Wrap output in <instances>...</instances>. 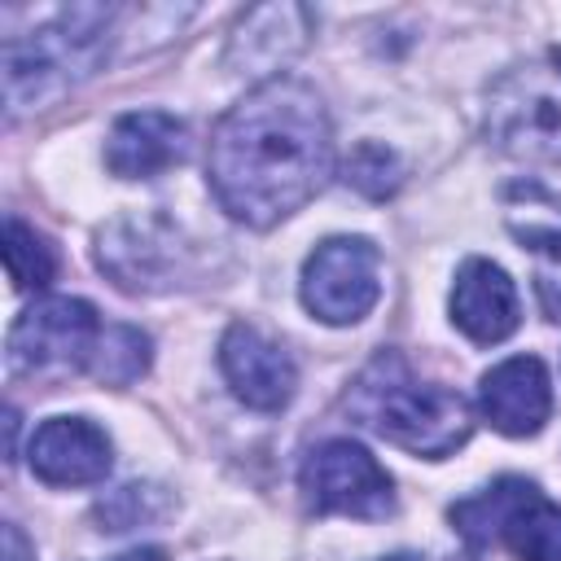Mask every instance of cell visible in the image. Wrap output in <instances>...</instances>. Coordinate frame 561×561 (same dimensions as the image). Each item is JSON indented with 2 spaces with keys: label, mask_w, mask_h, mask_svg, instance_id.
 <instances>
[{
  "label": "cell",
  "mask_w": 561,
  "mask_h": 561,
  "mask_svg": "<svg viewBox=\"0 0 561 561\" xmlns=\"http://www.w3.org/2000/svg\"><path fill=\"white\" fill-rule=\"evenodd\" d=\"M333 175V127L311 83L276 75L254 83L215 127L206 180L245 228H272L302 210Z\"/></svg>",
  "instance_id": "obj_1"
},
{
  "label": "cell",
  "mask_w": 561,
  "mask_h": 561,
  "mask_svg": "<svg viewBox=\"0 0 561 561\" xmlns=\"http://www.w3.org/2000/svg\"><path fill=\"white\" fill-rule=\"evenodd\" d=\"M346 412L377 438H386L412 456H425V460L451 456L473 434V412H469L465 394L416 377L412 364L394 351L377 355L351 381Z\"/></svg>",
  "instance_id": "obj_2"
},
{
  "label": "cell",
  "mask_w": 561,
  "mask_h": 561,
  "mask_svg": "<svg viewBox=\"0 0 561 561\" xmlns=\"http://www.w3.org/2000/svg\"><path fill=\"white\" fill-rule=\"evenodd\" d=\"M114 9L79 4L57 13L48 26L31 35L4 39V101L9 110H39L92 79L110 48Z\"/></svg>",
  "instance_id": "obj_3"
},
{
  "label": "cell",
  "mask_w": 561,
  "mask_h": 561,
  "mask_svg": "<svg viewBox=\"0 0 561 561\" xmlns=\"http://www.w3.org/2000/svg\"><path fill=\"white\" fill-rule=\"evenodd\" d=\"M451 526L469 548H504L517 561H561V504L526 478H495L451 504Z\"/></svg>",
  "instance_id": "obj_4"
},
{
  "label": "cell",
  "mask_w": 561,
  "mask_h": 561,
  "mask_svg": "<svg viewBox=\"0 0 561 561\" xmlns=\"http://www.w3.org/2000/svg\"><path fill=\"white\" fill-rule=\"evenodd\" d=\"M486 136L522 162H561V53L500 75L486 92Z\"/></svg>",
  "instance_id": "obj_5"
},
{
  "label": "cell",
  "mask_w": 561,
  "mask_h": 561,
  "mask_svg": "<svg viewBox=\"0 0 561 561\" xmlns=\"http://www.w3.org/2000/svg\"><path fill=\"white\" fill-rule=\"evenodd\" d=\"M298 491L311 513L320 517H390L394 513V482L377 465V456L351 438H329L307 451L298 469Z\"/></svg>",
  "instance_id": "obj_6"
},
{
  "label": "cell",
  "mask_w": 561,
  "mask_h": 561,
  "mask_svg": "<svg viewBox=\"0 0 561 561\" xmlns=\"http://www.w3.org/2000/svg\"><path fill=\"white\" fill-rule=\"evenodd\" d=\"M101 272L127 294H158L188 276L193 250L167 215H123L96 232Z\"/></svg>",
  "instance_id": "obj_7"
},
{
  "label": "cell",
  "mask_w": 561,
  "mask_h": 561,
  "mask_svg": "<svg viewBox=\"0 0 561 561\" xmlns=\"http://www.w3.org/2000/svg\"><path fill=\"white\" fill-rule=\"evenodd\" d=\"M302 307L324 324H359L381 298V254L368 237H329L302 263Z\"/></svg>",
  "instance_id": "obj_8"
},
{
  "label": "cell",
  "mask_w": 561,
  "mask_h": 561,
  "mask_svg": "<svg viewBox=\"0 0 561 561\" xmlns=\"http://www.w3.org/2000/svg\"><path fill=\"white\" fill-rule=\"evenodd\" d=\"M96 307L83 298H39L9 329V368L13 373H48V368H83L101 337Z\"/></svg>",
  "instance_id": "obj_9"
},
{
  "label": "cell",
  "mask_w": 561,
  "mask_h": 561,
  "mask_svg": "<svg viewBox=\"0 0 561 561\" xmlns=\"http://www.w3.org/2000/svg\"><path fill=\"white\" fill-rule=\"evenodd\" d=\"M219 368L232 394L254 412H280L298 390V364L263 329L237 320L219 342Z\"/></svg>",
  "instance_id": "obj_10"
},
{
  "label": "cell",
  "mask_w": 561,
  "mask_h": 561,
  "mask_svg": "<svg viewBox=\"0 0 561 561\" xmlns=\"http://www.w3.org/2000/svg\"><path fill=\"white\" fill-rule=\"evenodd\" d=\"M26 460L48 486H92L110 473L114 447L110 434L88 416H53L31 434Z\"/></svg>",
  "instance_id": "obj_11"
},
{
  "label": "cell",
  "mask_w": 561,
  "mask_h": 561,
  "mask_svg": "<svg viewBox=\"0 0 561 561\" xmlns=\"http://www.w3.org/2000/svg\"><path fill=\"white\" fill-rule=\"evenodd\" d=\"M478 408L491 421V430H500L508 438L539 434L543 421L552 416V381H548L543 359H535V355L500 359L491 373H482Z\"/></svg>",
  "instance_id": "obj_12"
},
{
  "label": "cell",
  "mask_w": 561,
  "mask_h": 561,
  "mask_svg": "<svg viewBox=\"0 0 561 561\" xmlns=\"http://www.w3.org/2000/svg\"><path fill=\"white\" fill-rule=\"evenodd\" d=\"M188 158V123L167 110H131L105 136V167L123 180H149Z\"/></svg>",
  "instance_id": "obj_13"
},
{
  "label": "cell",
  "mask_w": 561,
  "mask_h": 561,
  "mask_svg": "<svg viewBox=\"0 0 561 561\" xmlns=\"http://www.w3.org/2000/svg\"><path fill=\"white\" fill-rule=\"evenodd\" d=\"M517 320H522V307L508 272L491 259H465L451 285V324L469 342L495 346L517 329Z\"/></svg>",
  "instance_id": "obj_14"
},
{
  "label": "cell",
  "mask_w": 561,
  "mask_h": 561,
  "mask_svg": "<svg viewBox=\"0 0 561 561\" xmlns=\"http://www.w3.org/2000/svg\"><path fill=\"white\" fill-rule=\"evenodd\" d=\"M307 35H311V9H302V4H259L237 22V31L228 39V66L276 79V70L294 53H302Z\"/></svg>",
  "instance_id": "obj_15"
},
{
  "label": "cell",
  "mask_w": 561,
  "mask_h": 561,
  "mask_svg": "<svg viewBox=\"0 0 561 561\" xmlns=\"http://www.w3.org/2000/svg\"><path fill=\"white\" fill-rule=\"evenodd\" d=\"M149 359H153L149 333H140L136 324H105L83 373L101 386H131L136 377L149 373Z\"/></svg>",
  "instance_id": "obj_16"
},
{
  "label": "cell",
  "mask_w": 561,
  "mask_h": 561,
  "mask_svg": "<svg viewBox=\"0 0 561 561\" xmlns=\"http://www.w3.org/2000/svg\"><path fill=\"white\" fill-rule=\"evenodd\" d=\"M4 267L18 289H44L57 276V250L18 215H4Z\"/></svg>",
  "instance_id": "obj_17"
},
{
  "label": "cell",
  "mask_w": 561,
  "mask_h": 561,
  "mask_svg": "<svg viewBox=\"0 0 561 561\" xmlns=\"http://www.w3.org/2000/svg\"><path fill=\"white\" fill-rule=\"evenodd\" d=\"M346 180H351L359 193H368V197H386V193L399 188L403 167H399L394 149H386V145H377V140H364V145H355V153L346 158Z\"/></svg>",
  "instance_id": "obj_18"
},
{
  "label": "cell",
  "mask_w": 561,
  "mask_h": 561,
  "mask_svg": "<svg viewBox=\"0 0 561 561\" xmlns=\"http://www.w3.org/2000/svg\"><path fill=\"white\" fill-rule=\"evenodd\" d=\"M4 561H35V548H26V539H22V526H18V522H9V526H4Z\"/></svg>",
  "instance_id": "obj_19"
},
{
  "label": "cell",
  "mask_w": 561,
  "mask_h": 561,
  "mask_svg": "<svg viewBox=\"0 0 561 561\" xmlns=\"http://www.w3.org/2000/svg\"><path fill=\"white\" fill-rule=\"evenodd\" d=\"M114 561H167V552L162 548H131V552H123Z\"/></svg>",
  "instance_id": "obj_20"
},
{
  "label": "cell",
  "mask_w": 561,
  "mask_h": 561,
  "mask_svg": "<svg viewBox=\"0 0 561 561\" xmlns=\"http://www.w3.org/2000/svg\"><path fill=\"white\" fill-rule=\"evenodd\" d=\"M381 561H425V557H416V552H394V557H381Z\"/></svg>",
  "instance_id": "obj_21"
}]
</instances>
